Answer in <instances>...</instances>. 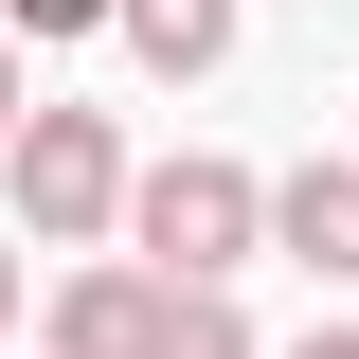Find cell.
<instances>
[{
	"label": "cell",
	"instance_id": "2",
	"mask_svg": "<svg viewBox=\"0 0 359 359\" xmlns=\"http://www.w3.org/2000/svg\"><path fill=\"white\" fill-rule=\"evenodd\" d=\"M0 216L36 252H108L126 233V126L108 108H18L0 126Z\"/></svg>",
	"mask_w": 359,
	"mask_h": 359
},
{
	"label": "cell",
	"instance_id": "5",
	"mask_svg": "<svg viewBox=\"0 0 359 359\" xmlns=\"http://www.w3.org/2000/svg\"><path fill=\"white\" fill-rule=\"evenodd\" d=\"M108 36H126L162 90H198V72L233 54V0H108Z\"/></svg>",
	"mask_w": 359,
	"mask_h": 359
},
{
	"label": "cell",
	"instance_id": "6",
	"mask_svg": "<svg viewBox=\"0 0 359 359\" xmlns=\"http://www.w3.org/2000/svg\"><path fill=\"white\" fill-rule=\"evenodd\" d=\"M162 359H252V306L233 287H162Z\"/></svg>",
	"mask_w": 359,
	"mask_h": 359
},
{
	"label": "cell",
	"instance_id": "10",
	"mask_svg": "<svg viewBox=\"0 0 359 359\" xmlns=\"http://www.w3.org/2000/svg\"><path fill=\"white\" fill-rule=\"evenodd\" d=\"M0 323H18V252H0Z\"/></svg>",
	"mask_w": 359,
	"mask_h": 359
},
{
	"label": "cell",
	"instance_id": "3",
	"mask_svg": "<svg viewBox=\"0 0 359 359\" xmlns=\"http://www.w3.org/2000/svg\"><path fill=\"white\" fill-rule=\"evenodd\" d=\"M54 359H162V269L144 252H90L54 287Z\"/></svg>",
	"mask_w": 359,
	"mask_h": 359
},
{
	"label": "cell",
	"instance_id": "7",
	"mask_svg": "<svg viewBox=\"0 0 359 359\" xmlns=\"http://www.w3.org/2000/svg\"><path fill=\"white\" fill-rule=\"evenodd\" d=\"M0 36H108V0H0Z\"/></svg>",
	"mask_w": 359,
	"mask_h": 359
},
{
	"label": "cell",
	"instance_id": "4",
	"mask_svg": "<svg viewBox=\"0 0 359 359\" xmlns=\"http://www.w3.org/2000/svg\"><path fill=\"white\" fill-rule=\"evenodd\" d=\"M269 252L323 269V287H359V162H287L269 180Z\"/></svg>",
	"mask_w": 359,
	"mask_h": 359
},
{
	"label": "cell",
	"instance_id": "8",
	"mask_svg": "<svg viewBox=\"0 0 359 359\" xmlns=\"http://www.w3.org/2000/svg\"><path fill=\"white\" fill-rule=\"evenodd\" d=\"M287 359H359V323H306V341H287Z\"/></svg>",
	"mask_w": 359,
	"mask_h": 359
},
{
	"label": "cell",
	"instance_id": "9",
	"mask_svg": "<svg viewBox=\"0 0 359 359\" xmlns=\"http://www.w3.org/2000/svg\"><path fill=\"white\" fill-rule=\"evenodd\" d=\"M18 108H36V90H18V36H0V126H18Z\"/></svg>",
	"mask_w": 359,
	"mask_h": 359
},
{
	"label": "cell",
	"instance_id": "1",
	"mask_svg": "<svg viewBox=\"0 0 359 359\" xmlns=\"http://www.w3.org/2000/svg\"><path fill=\"white\" fill-rule=\"evenodd\" d=\"M126 252L162 269V287H233V269L269 252V180H252V162H216V144L126 162Z\"/></svg>",
	"mask_w": 359,
	"mask_h": 359
}]
</instances>
